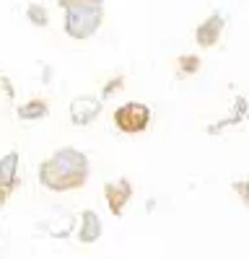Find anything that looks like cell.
<instances>
[{"mask_svg": "<svg viewBox=\"0 0 249 259\" xmlns=\"http://www.w3.org/2000/svg\"><path fill=\"white\" fill-rule=\"evenodd\" d=\"M39 182L52 192L80 189L89 182V158L75 148H60L39 166Z\"/></svg>", "mask_w": 249, "mask_h": 259, "instance_id": "6da1fadb", "label": "cell"}, {"mask_svg": "<svg viewBox=\"0 0 249 259\" xmlns=\"http://www.w3.org/2000/svg\"><path fill=\"white\" fill-rule=\"evenodd\" d=\"M60 8L65 11V31L70 39L94 36L104 21L101 0H60Z\"/></svg>", "mask_w": 249, "mask_h": 259, "instance_id": "7a4b0ae2", "label": "cell"}, {"mask_svg": "<svg viewBox=\"0 0 249 259\" xmlns=\"http://www.w3.org/2000/svg\"><path fill=\"white\" fill-rule=\"evenodd\" d=\"M114 119V127L124 135H140L151 127V109L145 104H138V101H130V104H122L114 109L112 114Z\"/></svg>", "mask_w": 249, "mask_h": 259, "instance_id": "3957f363", "label": "cell"}, {"mask_svg": "<svg viewBox=\"0 0 249 259\" xmlns=\"http://www.w3.org/2000/svg\"><path fill=\"white\" fill-rule=\"evenodd\" d=\"M223 29H226V18H223L221 13H211V16H208L202 24L195 29V41H197V47H202V50L216 47L218 39H221V34H223Z\"/></svg>", "mask_w": 249, "mask_h": 259, "instance_id": "277c9868", "label": "cell"}, {"mask_svg": "<svg viewBox=\"0 0 249 259\" xmlns=\"http://www.w3.org/2000/svg\"><path fill=\"white\" fill-rule=\"evenodd\" d=\"M16 184H18V153L11 150L6 158H0V207L8 202Z\"/></svg>", "mask_w": 249, "mask_h": 259, "instance_id": "5b68a950", "label": "cell"}, {"mask_svg": "<svg viewBox=\"0 0 249 259\" xmlns=\"http://www.w3.org/2000/svg\"><path fill=\"white\" fill-rule=\"evenodd\" d=\"M104 194H107V205L114 215H122L124 207H128L130 197H133V184L128 179H117V182H109L104 187Z\"/></svg>", "mask_w": 249, "mask_h": 259, "instance_id": "8992f818", "label": "cell"}, {"mask_svg": "<svg viewBox=\"0 0 249 259\" xmlns=\"http://www.w3.org/2000/svg\"><path fill=\"white\" fill-rule=\"evenodd\" d=\"M99 112H101V101H96V99H89V96H83V99H75L73 104H70V119H73V124H91L96 117H99Z\"/></svg>", "mask_w": 249, "mask_h": 259, "instance_id": "52a82bcc", "label": "cell"}, {"mask_svg": "<svg viewBox=\"0 0 249 259\" xmlns=\"http://www.w3.org/2000/svg\"><path fill=\"white\" fill-rule=\"evenodd\" d=\"M101 236V221L94 210H86L80 215V228H78V241L80 244H96Z\"/></svg>", "mask_w": 249, "mask_h": 259, "instance_id": "ba28073f", "label": "cell"}, {"mask_svg": "<svg viewBox=\"0 0 249 259\" xmlns=\"http://www.w3.org/2000/svg\"><path fill=\"white\" fill-rule=\"evenodd\" d=\"M47 112H50V106H47V101L45 99H31L29 104H24L18 109V117L21 119H42V117H47Z\"/></svg>", "mask_w": 249, "mask_h": 259, "instance_id": "9c48e42d", "label": "cell"}, {"mask_svg": "<svg viewBox=\"0 0 249 259\" xmlns=\"http://www.w3.org/2000/svg\"><path fill=\"white\" fill-rule=\"evenodd\" d=\"M200 65H202V60L197 55H182V57H177V75L179 78L195 75V73H200Z\"/></svg>", "mask_w": 249, "mask_h": 259, "instance_id": "30bf717a", "label": "cell"}, {"mask_svg": "<svg viewBox=\"0 0 249 259\" xmlns=\"http://www.w3.org/2000/svg\"><path fill=\"white\" fill-rule=\"evenodd\" d=\"M26 16H29V21H31L34 26H47V24H50V13H47V8H45V6H39V3H29Z\"/></svg>", "mask_w": 249, "mask_h": 259, "instance_id": "8fae6325", "label": "cell"}, {"mask_svg": "<svg viewBox=\"0 0 249 259\" xmlns=\"http://www.w3.org/2000/svg\"><path fill=\"white\" fill-rule=\"evenodd\" d=\"M119 85H124V78L122 75H117V78H112L107 85H104V91H101V96L104 99H109V96H114V91L119 89Z\"/></svg>", "mask_w": 249, "mask_h": 259, "instance_id": "7c38bea8", "label": "cell"}, {"mask_svg": "<svg viewBox=\"0 0 249 259\" xmlns=\"http://www.w3.org/2000/svg\"><path fill=\"white\" fill-rule=\"evenodd\" d=\"M234 192L239 194V197H244V194H249V182H234Z\"/></svg>", "mask_w": 249, "mask_h": 259, "instance_id": "4fadbf2b", "label": "cell"}, {"mask_svg": "<svg viewBox=\"0 0 249 259\" xmlns=\"http://www.w3.org/2000/svg\"><path fill=\"white\" fill-rule=\"evenodd\" d=\"M241 202H244V205L249 207V194H244V197H241Z\"/></svg>", "mask_w": 249, "mask_h": 259, "instance_id": "5bb4252c", "label": "cell"}, {"mask_svg": "<svg viewBox=\"0 0 249 259\" xmlns=\"http://www.w3.org/2000/svg\"><path fill=\"white\" fill-rule=\"evenodd\" d=\"M101 3H104V0H101Z\"/></svg>", "mask_w": 249, "mask_h": 259, "instance_id": "9a60e30c", "label": "cell"}]
</instances>
